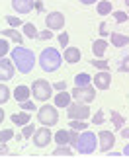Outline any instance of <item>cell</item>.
I'll use <instances>...</instances> for the list:
<instances>
[{"label": "cell", "instance_id": "cell-1", "mask_svg": "<svg viewBox=\"0 0 129 158\" xmlns=\"http://www.w3.org/2000/svg\"><path fill=\"white\" fill-rule=\"evenodd\" d=\"M12 63L18 69V72L28 74V72L33 70L35 55H33V51L26 49V47H16V49H12Z\"/></svg>", "mask_w": 129, "mask_h": 158}, {"label": "cell", "instance_id": "cell-2", "mask_svg": "<svg viewBox=\"0 0 129 158\" xmlns=\"http://www.w3.org/2000/svg\"><path fill=\"white\" fill-rule=\"evenodd\" d=\"M61 63H63V57H61V53L57 49H53V47L43 49L41 55H39V64L45 72H55L61 66Z\"/></svg>", "mask_w": 129, "mask_h": 158}, {"label": "cell", "instance_id": "cell-3", "mask_svg": "<svg viewBox=\"0 0 129 158\" xmlns=\"http://www.w3.org/2000/svg\"><path fill=\"white\" fill-rule=\"evenodd\" d=\"M96 135L90 131H84L80 137H78V143L75 144V148L78 150L80 154H92L96 150Z\"/></svg>", "mask_w": 129, "mask_h": 158}, {"label": "cell", "instance_id": "cell-4", "mask_svg": "<svg viewBox=\"0 0 129 158\" xmlns=\"http://www.w3.org/2000/svg\"><path fill=\"white\" fill-rule=\"evenodd\" d=\"M37 119H39V123L41 125H57V121H59V113H57V109H55L53 106H43L39 107V111H37Z\"/></svg>", "mask_w": 129, "mask_h": 158}, {"label": "cell", "instance_id": "cell-5", "mask_svg": "<svg viewBox=\"0 0 129 158\" xmlns=\"http://www.w3.org/2000/svg\"><path fill=\"white\" fill-rule=\"evenodd\" d=\"M32 92H33V98H35V100L47 102L49 96H51V92H53V86H51L47 80H35L33 86H32Z\"/></svg>", "mask_w": 129, "mask_h": 158}, {"label": "cell", "instance_id": "cell-6", "mask_svg": "<svg viewBox=\"0 0 129 158\" xmlns=\"http://www.w3.org/2000/svg\"><path fill=\"white\" fill-rule=\"evenodd\" d=\"M71 96H75L78 102H84V104H88V102H94L96 98V90L90 86H75V90L71 92Z\"/></svg>", "mask_w": 129, "mask_h": 158}, {"label": "cell", "instance_id": "cell-7", "mask_svg": "<svg viewBox=\"0 0 129 158\" xmlns=\"http://www.w3.org/2000/svg\"><path fill=\"white\" fill-rule=\"evenodd\" d=\"M45 23H47V29H53V31L63 29L65 27V16L61 12H49L45 18Z\"/></svg>", "mask_w": 129, "mask_h": 158}, {"label": "cell", "instance_id": "cell-8", "mask_svg": "<svg viewBox=\"0 0 129 158\" xmlns=\"http://www.w3.org/2000/svg\"><path fill=\"white\" fill-rule=\"evenodd\" d=\"M90 115V109L86 107L84 104H80V102H78V104H69V117L71 119H86Z\"/></svg>", "mask_w": 129, "mask_h": 158}, {"label": "cell", "instance_id": "cell-9", "mask_svg": "<svg viewBox=\"0 0 129 158\" xmlns=\"http://www.w3.org/2000/svg\"><path fill=\"white\" fill-rule=\"evenodd\" d=\"M51 139H53V135H51V131H49V127H43V129L35 131L33 144H35V147H39V148H43V147H47V144L51 143Z\"/></svg>", "mask_w": 129, "mask_h": 158}, {"label": "cell", "instance_id": "cell-10", "mask_svg": "<svg viewBox=\"0 0 129 158\" xmlns=\"http://www.w3.org/2000/svg\"><path fill=\"white\" fill-rule=\"evenodd\" d=\"M12 78H14V63L0 57V80L6 82V80H12Z\"/></svg>", "mask_w": 129, "mask_h": 158}, {"label": "cell", "instance_id": "cell-11", "mask_svg": "<svg viewBox=\"0 0 129 158\" xmlns=\"http://www.w3.org/2000/svg\"><path fill=\"white\" fill-rule=\"evenodd\" d=\"M98 141H100V150L102 152H108V150H112V147L115 144V137L110 131H100L98 133Z\"/></svg>", "mask_w": 129, "mask_h": 158}, {"label": "cell", "instance_id": "cell-12", "mask_svg": "<svg viewBox=\"0 0 129 158\" xmlns=\"http://www.w3.org/2000/svg\"><path fill=\"white\" fill-rule=\"evenodd\" d=\"M92 80H94V84H96L98 90H108L110 84H112V76H110L108 70H102V72H98Z\"/></svg>", "mask_w": 129, "mask_h": 158}, {"label": "cell", "instance_id": "cell-13", "mask_svg": "<svg viewBox=\"0 0 129 158\" xmlns=\"http://www.w3.org/2000/svg\"><path fill=\"white\" fill-rule=\"evenodd\" d=\"M12 6L18 14H28L33 8V0H12Z\"/></svg>", "mask_w": 129, "mask_h": 158}, {"label": "cell", "instance_id": "cell-14", "mask_svg": "<svg viewBox=\"0 0 129 158\" xmlns=\"http://www.w3.org/2000/svg\"><path fill=\"white\" fill-rule=\"evenodd\" d=\"M65 60L71 64H75L80 60V49H76V47H69V49H65Z\"/></svg>", "mask_w": 129, "mask_h": 158}, {"label": "cell", "instance_id": "cell-15", "mask_svg": "<svg viewBox=\"0 0 129 158\" xmlns=\"http://www.w3.org/2000/svg\"><path fill=\"white\" fill-rule=\"evenodd\" d=\"M71 104V94L67 90H61V94L55 96V106L57 107H69Z\"/></svg>", "mask_w": 129, "mask_h": 158}, {"label": "cell", "instance_id": "cell-16", "mask_svg": "<svg viewBox=\"0 0 129 158\" xmlns=\"http://www.w3.org/2000/svg\"><path fill=\"white\" fill-rule=\"evenodd\" d=\"M29 92H32V90H29L28 86H16V90H14V98L20 102H26L28 98H29Z\"/></svg>", "mask_w": 129, "mask_h": 158}, {"label": "cell", "instance_id": "cell-17", "mask_svg": "<svg viewBox=\"0 0 129 158\" xmlns=\"http://www.w3.org/2000/svg\"><path fill=\"white\" fill-rule=\"evenodd\" d=\"M112 43H114V47H125L129 43V37H127V35L118 33V31H114L112 33Z\"/></svg>", "mask_w": 129, "mask_h": 158}, {"label": "cell", "instance_id": "cell-18", "mask_svg": "<svg viewBox=\"0 0 129 158\" xmlns=\"http://www.w3.org/2000/svg\"><path fill=\"white\" fill-rule=\"evenodd\" d=\"M12 123H14V125H28L29 123V113L28 111L14 113V115H12Z\"/></svg>", "mask_w": 129, "mask_h": 158}, {"label": "cell", "instance_id": "cell-19", "mask_svg": "<svg viewBox=\"0 0 129 158\" xmlns=\"http://www.w3.org/2000/svg\"><path fill=\"white\" fill-rule=\"evenodd\" d=\"M2 35H6V37H10V39H14L18 45L24 41V37H22V33L20 31H16L14 27H8V29H2Z\"/></svg>", "mask_w": 129, "mask_h": 158}, {"label": "cell", "instance_id": "cell-20", "mask_svg": "<svg viewBox=\"0 0 129 158\" xmlns=\"http://www.w3.org/2000/svg\"><path fill=\"white\" fill-rule=\"evenodd\" d=\"M106 47H108V43H106L104 39H100V41H94V45H92V51H94L96 57H102V55L106 53Z\"/></svg>", "mask_w": 129, "mask_h": 158}, {"label": "cell", "instance_id": "cell-21", "mask_svg": "<svg viewBox=\"0 0 129 158\" xmlns=\"http://www.w3.org/2000/svg\"><path fill=\"white\" fill-rule=\"evenodd\" d=\"M55 143H57V144H69V131H63V129H61V131H57V133H55Z\"/></svg>", "mask_w": 129, "mask_h": 158}, {"label": "cell", "instance_id": "cell-22", "mask_svg": "<svg viewBox=\"0 0 129 158\" xmlns=\"http://www.w3.org/2000/svg\"><path fill=\"white\" fill-rule=\"evenodd\" d=\"M112 123H114V127L115 129H123V125H125V119L121 117V115L118 113V111H112Z\"/></svg>", "mask_w": 129, "mask_h": 158}, {"label": "cell", "instance_id": "cell-23", "mask_svg": "<svg viewBox=\"0 0 129 158\" xmlns=\"http://www.w3.org/2000/svg\"><path fill=\"white\" fill-rule=\"evenodd\" d=\"M24 31H26V35L29 39H35V37H39V33H37V27L33 26V23H24Z\"/></svg>", "mask_w": 129, "mask_h": 158}, {"label": "cell", "instance_id": "cell-24", "mask_svg": "<svg viewBox=\"0 0 129 158\" xmlns=\"http://www.w3.org/2000/svg\"><path fill=\"white\" fill-rule=\"evenodd\" d=\"M112 12V2H108V0H102V2H98V14L100 16H106Z\"/></svg>", "mask_w": 129, "mask_h": 158}, {"label": "cell", "instance_id": "cell-25", "mask_svg": "<svg viewBox=\"0 0 129 158\" xmlns=\"http://www.w3.org/2000/svg\"><path fill=\"white\" fill-rule=\"evenodd\" d=\"M90 80H92V78H90L88 74H86V72H80V74H76L75 84H76V86H88Z\"/></svg>", "mask_w": 129, "mask_h": 158}, {"label": "cell", "instance_id": "cell-26", "mask_svg": "<svg viewBox=\"0 0 129 158\" xmlns=\"http://www.w3.org/2000/svg\"><path fill=\"white\" fill-rule=\"evenodd\" d=\"M53 156H72V150L67 144H59V148L53 150Z\"/></svg>", "mask_w": 129, "mask_h": 158}, {"label": "cell", "instance_id": "cell-27", "mask_svg": "<svg viewBox=\"0 0 129 158\" xmlns=\"http://www.w3.org/2000/svg\"><path fill=\"white\" fill-rule=\"evenodd\" d=\"M8 100H10V90H8V86H4L0 82V104H6Z\"/></svg>", "mask_w": 129, "mask_h": 158}, {"label": "cell", "instance_id": "cell-28", "mask_svg": "<svg viewBox=\"0 0 129 158\" xmlns=\"http://www.w3.org/2000/svg\"><path fill=\"white\" fill-rule=\"evenodd\" d=\"M86 127H88V125H86L82 119H72V121H71V129H76V131H84Z\"/></svg>", "mask_w": 129, "mask_h": 158}, {"label": "cell", "instance_id": "cell-29", "mask_svg": "<svg viewBox=\"0 0 129 158\" xmlns=\"http://www.w3.org/2000/svg\"><path fill=\"white\" fill-rule=\"evenodd\" d=\"M92 64H94L96 66V69H100V70H108L110 69V64H108V60H104V59H94V60H92Z\"/></svg>", "mask_w": 129, "mask_h": 158}, {"label": "cell", "instance_id": "cell-30", "mask_svg": "<svg viewBox=\"0 0 129 158\" xmlns=\"http://www.w3.org/2000/svg\"><path fill=\"white\" fill-rule=\"evenodd\" d=\"M78 137H80V135H78V131H76V129H71V131H69V144H72V147H75V144L78 143Z\"/></svg>", "mask_w": 129, "mask_h": 158}, {"label": "cell", "instance_id": "cell-31", "mask_svg": "<svg viewBox=\"0 0 129 158\" xmlns=\"http://www.w3.org/2000/svg\"><path fill=\"white\" fill-rule=\"evenodd\" d=\"M12 137H14V131H12V129H4V131H0V141H2V143L10 141Z\"/></svg>", "mask_w": 129, "mask_h": 158}, {"label": "cell", "instance_id": "cell-32", "mask_svg": "<svg viewBox=\"0 0 129 158\" xmlns=\"http://www.w3.org/2000/svg\"><path fill=\"white\" fill-rule=\"evenodd\" d=\"M6 22H8L12 27H18V26L22 23V22H20V18H16V16H6Z\"/></svg>", "mask_w": 129, "mask_h": 158}, {"label": "cell", "instance_id": "cell-33", "mask_svg": "<svg viewBox=\"0 0 129 158\" xmlns=\"http://www.w3.org/2000/svg\"><path fill=\"white\" fill-rule=\"evenodd\" d=\"M8 49H10V47H8V41H6V39H0V57H4V55L8 53Z\"/></svg>", "mask_w": 129, "mask_h": 158}, {"label": "cell", "instance_id": "cell-34", "mask_svg": "<svg viewBox=\"0 0 129 158\" xmlns=\"http://www.w3.org/2000/svg\"><path fill=\"white\" fill-rule=\"evenodd\" d=\"M33 135V125H24V131H22V137H32Z\"/></svg>", "mask_w": 129, "mask_h": 158}, {"label": "cell", "instance_id": "cell-35", "mask_svg": "<svg viewBox=\"0 0 129 158\" xmlns=\"http://www.w3.org/2000/svg\"><path fill=\"white\" fill-rule=\"evenodd\" d=\"M92 121H94V125H102L104 123V113L102 111H96V115L92 117Z\"/></svg>", "mask_w": 129, "mask_h": 158}, {"label": "cell", "instance_id": "cell-36", "mask_svg": "<svg viewBox=\"0 0 129 158\" xmlns=\"http://www.w3.org/2000/svg\"><path fill=\"white\" fill-rule=\"evenodd\" d=\"M114 16H115V22H119V23H123V22L127 20V18H129V16L125 14V12H115Z\"/></svg>", "mask_w": 129, "mask_h": 158}, {"label": "cell", "instance_id": "cell-37", "mask_svg": "<svg viewBox=\"0 0 129 158\" xmlns=\"http://www.w3.org/2000/svg\"><path fill=\"white\" fill-rule=\"evenodd\" d=\"M22 109H26V111H29V109H35V106H33V102L26 100V102H22Z\"/></svg>", "mask_w": 129, "mask_h": 158}, {"label": "cell", "instance_id": "cell-38", "mask_svg": "<svg viewBox=\"0 0 129 158\" xmlns=\"http://www.w3.org/2000/svg\"><path fill=\"white\" fill-rule=\"evenodd\" d=\"M59 43L63 47H67V43H69V33H61L59 35Z\"/></svg>", "mask_w": 129, "mask_h": 158}, {"label": "cell", "instance_id": "cell-39", "mask_svg": "<svg viewBox=\"0 0 129 158\" xmlns=\"http://www.w3.org/2000/svg\"><path fill=\"white\" fill-rule=\"evenodd\" d=\"M119 70H123V72H129V57H125V59H123V63H121Z\"/></svg>", "mask_w": 129, "mask_h": 158}, {"label": "cell", "instance_id": "cell-40", "mask_svg": "<svg viewBox=\"0 0 129 158\" xmlns=\"http://www.w3.org/2000/svg\"><path fill=\"white\" fill-rule=\"evenodd\" d=\"M51 37H53V31H49V29L39 33V39H51Z\"/></svg>", "mask_w": 129, "mask_h": 158}, {"label": "cell", "instance_id": "cell-41", "mask_svg": "<svg viewBox=\"0 0 129 158\" xmlns=\"http://www.w3.org/2000/svg\"><path fill=\"white\" fill-rule=\"evenodd\" d=\"M53 88H55V90H59V92H61V90H67V82H63V80H61V82H57V84H55Z\"/></svg>", "mask_w": 129, "mask_h": 158}, {"label": "cell", "instance_id": "cell-42", "mask_svg": "<svg viewBox=\"0 0 129 158\" xmlns=\"http://www.w3.org/2000/svg\"><path fill=\"white\" fill-rule=\"evenodd\" d=\"M100 35H102V37H106V35H108V31H106V23H102V26H100Z\"/></svg>", "mask_w": 129, "mask_h": 158}, {"label": "cell", "instance_id": "cell-43", "mask_svg": "<svg viewBox=\"0 0 129 158\" xmlns=\"http://www.w3.org/2000/svg\"><path fill=\"white\" fill-rule=\"evenodd\" d=\"M121 137H123V139H129V127H127V129H121Z\"/></svg>", "mask_w": 129, "mask_h": 158}, {"label": "cell", "instance_id": "cell-44", "mask_svg": "<svg viewBox=\"0 0 129 158\" xmlns=\"http://www.w3.org/2000/svg\"><path fill=\"white\" fill-rule=\"evenodd\" d=\"M0 150H2V154H6V152H8V147L2 143V144H0Z\"/></svg>", "mask_w": 129, "mask_h": 158}, {"label": "cell", "instance_id": "cell-45", "mask_svg": "<svg viewBox=\"0 0 129 158\" xmlns=\"http://www.w3.org/2000/svg\"><path fill=\"white\" fill-rule=\"evenodd\" d=\"M80 2H82V4H86V6H88V4H94L96 0H80Z\"/></svg>", "mask_w": 129, "mask_h": 158}, {"label": "cell", "instance_id": "cell-46", "mask_svg": "<svg viewBox=\"0 0 129 158\" xmlns=\"http://www.w3.org/2000/svg\"><path fill=\"white\" fill-rule=\"evenodd\" d=\"M2 121H4V109H0V125H2Z\"/></svg>", "mask_w": 129, "mask_h": 158}, {"label": "cell", "instance_id": "cell-47", "mask_svg": "<svg viewBox=\"0 0 129 158\" xmlns=\"http://www.w3.org/2000/svg\"><path fill=\"white\" fill-rule=\"evenodd\" d=\"M123 154H125V156H129V144H125V148H123Z\"/></svg>", "mask_w": 129, "mask_h": 158}, {"label": "cell", "instance_id": "cell-48", "mask_svg": "<svg viewBox=\"0 0 129 158\" xmlns=\"http://www.w3.org/2000/svg\"><path fill=\"white\" fill-rule=\"evenodd\" d=\"M123 2H125V4H127V6H129V0H123Z\"/></svg>", "mask_w": 129, "mask_h": 158}, {"label": "cell", "instance_id": "cell-49", "mask_svg": "<svg viewBox=\"0 0 129 158\" xmlns=\"http://www.w3.org/2000/svg\"><path fill=\"white\" fill-rule=\"evenodd\" d=\"M0 152H2V150H0Z\"/></svg>", "mask_w": 129, "mask_h": 158}]
</instances>
